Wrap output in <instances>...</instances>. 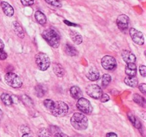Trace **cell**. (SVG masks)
Here are the masks:
<instances>
[{
	"mask_svg": "<svg viewBox=\"0 0 146 137\" xmlns=\"http://www.w3.org/2000/svg\"><path fill=\"white\" fill-rule=\"evenodd\" d=\"M71 124L75 129L85 130L88 125L87 117L81 113H75L71 118Z\"/></svg>",
	"mask_w": 146,
	"mask_h": 137,
	"instance_id": "6da1fadb",
	"label": "cell"
},
{
	"mask_svg": "<svg viewBox=\"0 0 146 137\" xmlns=\"http://www.w3.org/2000/svg\"><path fill=\"white\" fill-rule=\"evenodd\" d=\"M44 39L54 48H57L60 44V36L55 30L52 29L44 30L42 33Z\"/></svg>",
	"mask_w": 146,
	"mask_h": 137,
	"instance_id": "7a4b0ae2",
	"label": "cell"
},
{
	"mask_svg": "<svg viewBox=\"0 0 146 137\" xmlns=\"http://www.w3.org/2000/svg\"><path fill=\"white\" fill-rule=\"evenodd\" d=\"M50 111L55 116L63 117L68 114V106L64 101H57L54 102V107Z\"/></svg>",
	"mask_w": 146,
	"mask_h": 137,
	"instance_id": "3957f363",
	"label": "cell"
},
{
	"mask_svg": "<svg viewBox=\"0 0 146 137\" xmlns=\"http://www.w3.org/2000/svg\"><path fill=\"white\" fill-rule=\"evenodd\" d=\"M35 61L37 67L41 71H46L49 67L51 61L46 54L44 53H38L35 56Z\"/></svg>",
	"mask_w": 146,
	"mask_h": 137,
	"instance_id": "277c9868",
	"label": "cell"
},
{
	"mask_svg": "<svg viewBox=\"0 0 146 137\" xmlns=\"http://www.w3.org/2000/svg\"><path fill=\"white\" fill-rule=\"evenodd\" d=\"M4 78L6 83L12 88H20L22 86V80L15 73L8 72L4 76Z\"/></svg>",
	"mask_w": 146,
	"mask_h": 137,
	"instance_id": "5b68a950",
	"label": "cell"
},
{
	"mask_svg": "<svg viewBox=\"0 0 146 137\" xmlns=\"http://www.w3.org/2000/svg\"><path fill=\"white\" fill-rule=\"evenodd\" d=\"M76 107L81 112L86 114H91L93 111V107L90 101L85 98H81L78 100Z\"/></svg>",
	"mask_w": 146,
	"mask_h": 137,
	"instance_id": "8992f818",
	"label": "cell"
},
{
	"mask_svg": "<svg viewBox=\"0 0 146 137\" xmlns=\"http://www.w3.org/2000/svg\"><path fill=\"white\" fill-rule=\"evenodd\" d=\"M101 64L102 67L108 71L114 70L117 67V62L115 58L111 56L106 55L104 56L101 59Z\"/></svg>",
	"mask_w": 146,
	"mask_h": 137,
	"instance_id": "52a82bcc",
	"label": "cell"
},
{
	"mask_svg": "<svg viewBox=\"0 0 146 137\" xmlns=\"http://www.w3.org/2000/svg\"><path fill=\"white\" fill-rule=\"evenodd\" d=\"M86 93L91 98L98 99L101 98V95L103 94L102 89L99 86L96 84H91L86 87Z\"/></svg>",
	"mask_w": 146,
	"mask_h": 137,
	"instance_id": "ba28073f",
	"label": "cell"
},
{
	"mask_svg": "<svg viewBox=\"0 0 146 137\" xmlns=\"http://www.w3.org/2000/svg\"><path fill=\"white\" fill-rule=\"evenodd\" d=\"M129 33L133 41L135 44H138V45H143L144 44L145 39H144V36L142 32L135 28H131L129 30Z\"/></svg>",
	"mask_w": 146,
	"mask_h": 137,
	"instance_id": "9c48e42d",
	"label": "cell"
},
{
	"mask_svg": "<svg viewBox=\"0 0 146 137\" xmlns=\"http://www.w3.org/2000/svg\"><path fill=\"white\" fill-rule=\"evenodd\" d=\"M130 20L128 16L125 14H121V15L118 16L116 20V24L118 28L121 30H125L128 29V25H129Z\"/></svg>",
	"mask_w": 146,
	"mask_h": 137,
	"instance_id": "30bf717a",
	"label": "cell"
},
{
	"mask_svg": "<svg viewBox=\"0 0 146 137\" xmlns=\"http://www.w3.org/2000/svg\"><path fill=\"white\" fill-rule=\"evenodd\" d=\"M122 59L125 63L127 64H131V63H135L136 61V57L133 53L128 50H123L122 51Z\"/></svg>",
	"mask_w": 146,
	"mask_h": 137,
	"instance_id": "8fae6325",
	"label": "cell"
},
{
	"mask_svg": "<svg viewBox=\"0 0 146 137\" xmlns=\"http://www.w3.org/2000/svg\"><path fill=\"white\" fill-rule=\"evenodd\" d=\"M87 78L92 81H97L100 77L99 71L96 67H91L88 69L86 74Z\"/></svg>",
	"mask_w": 146,
	"mask_h": 137,
	"instance_id": "7c38bea8",
	"label": "cell"
},
{
	"mask_svg": "<svg viewBox=\"0 0 146 137\" xmlns=\"http://www.w3.org/2000/svg\"><path fill=\"white\" fill-rule=\"evenodd\" d=\"M1 7L3 11L4 14L7 16V17H12L14 14V10L13 7L10 5L9 3L6 2V1H1Z\"/></svg>",
	"mask_w": 146,
	"mask_h": 137,
	"instance_id": "4fadbf2b",
	"label": "cell"
},
{
	"mask_svg": "<svg viewBox=\"0 0 146 137\" xmlns=\"http://www.w3.org/2000/svg\"><path fill=\"white\" fill-rule=\"evenodd\" d=\"M70 94L74 99L78 100L79 98H82L83 93L81 91V88L77 86H74L70 88Z\"/></svg>",
	"mask_w": 146,
	"mask_h": 137,
	"instance_id": "5bb4252c",
	"label": "cell"
},
{
	"mask_svg": "<svg viewBox=\"0 0 146 137\" xmlns=\"http://www.w3.org/2000/svg\"><path fill=\"white\" fill-rule=\"evenodd\" d=\"M137 72V67L135 63L127 64L125 67V74L128 76H135Z\"/></svg>",
	"mask_w": 146,
	"mask_h": 137,
	"instance_id": "9a60e30c",
	"label": "cell"
},
{
	"mask_svg": "<svg viewBox=\"0 0 146 137\" xmlns=\"http://www.w3.org/2000/svg\"><path fill=\"white\" fill-rule=\"evenodd\" d=\"M53 71L55 73L56 75L58 77H63L66 73L64 67L61 64H57V63L53 64Z\"/></svg>",
	"mask_w": 146,
	"mask_h": 137,
	"instance_id": "2e32d148",
	"label": "cell"
},
{
	"mask_svg": "<svg viewBox=\"0 0 146 137\" xmlns=\"http://www.w3.org/2000/svg\"><path fill=\"white\" fill-rule=\"evenodd\" d=\"M64 50L66 54L67 55L70 56V57H75V56L78 55V51H77V50L76 49L75 47L71 46V44H65L64 47Z\"/></svg>",
	"mask_w": 146,
	"mask_h": 137,
	"instance_id": "e0dca14e",
	"label": "cell"
},
{
	"mask_svg": "<svg viewBox=\"0 0 146 137\" xmlns=\"http://www.w3.org/2000/svg\"><path fill=\"white\" fill-rule=\"evenodd\" d=\"M70 37L74 43L77 45H79L82 43L83 38L81 34L76 31H71L70 32Z\"/></svg>",
	"mask_w": 146,
	"mask_h": 137,
	"instance_id": "ac0fdd59",
	"label": "cell"
},
{
	"mask_svg": "<svg viewBox=\"0 0 146 137\" xmlns=\"http://www.w3.org/2000/svg\"><path fill=\"white\" fill-rule=\"evenodd\" d=\"M13 29H14V32L17 34V35L18 36L19 38L21 39L24 38V30H23L22 27H21V25H20L17 21H14V22H13Z\"/></svg>",
	"mask_w": 146,
	"mask_h": 137,
	"instance_id": "d6986e66",
	"label": "cell"
},
{
	"mask_svg": "<svg viewBox=\"0 0 146 137\" xmlns=\"http://www.w3.org/2000/svg\"><path fill=\"white\" fill-rule=\"evenodd\" d=\"M125 84L131 87H136L138 84V80L135 76H126L124 80Z\"/></svg>",
	"mask_w": 146,
	"mask_h": 137,
	"instance_id": "ffe728a7",
	"label": "cell"
},
{
	"mask_svg": "<svg viewBox=\"0 0 146 137\" xmlns=\"http://www.w3.org/2000/svg\"><path fill=\"white\" fill-rule=\"evenodd\" d=\"M35 18L36 20L38 21V23L41 25H44L46 22V17L44 13L41 12V11H36L35 13Z\"/></svg>",
	"mask_w": 146,
	"mask_h": 137,
	"instance_id": "44dd1931",
	"label": "cell"
},
{
	"mask_svg": "<svg viewBox=\"0 0 146 137\" xmlns=\"http://www.w3.org/2000/svg\"><path fill=\"white\" fill-rule=\"evenodd\" d=\"M46 88L44 86L40 85V84H38V85L36 86L35 87V94L36 96H38V98H41V97L44 96L45 95L46 93Z\"/></svg>",
	"mask_w": 146,
	"mask_h": 137,
	"instance_id": "7402d4cb",
	"label": "cell"
},
{
	"mask_svg": "<svg viewBox=\"0 0 146 137\" xmlns=\"http://www.w3.org/2000/svg\"><path fill=\"white\" fill-rule=\"evenodd\" d=\"M1 99L2 102L5 104L6 106H10L13 104L12 98L9 94H2L1 96Z\"/></svg>",
	"mask_w": 146,
	"mask_h": 137,
	"instance_id": "603a6c76",
	"label": "cell"
},
{
	"mask_svg": "<svg viewBox=\"0 0 146 137\" xmlns=\"http://www.w3.org/2000/svg\"><path fill=\"white\" fill-rule=\"evenodd\" d=\"M133 101L135 103L138 104V105L141 106H143L145 104V100L144 98V97L141 96L139 94H134L133 95Z\"/></svg>",
	"mask_w": 146,
	"mask_h": 137,
	"instance_id": "cb8c5ba5",
	"label": "cell"
},
{
	"mask_svg": "<svg viewBox=\"0 0 146 137\" xmlns=\"http://www.w3.org/2000/svg\"><path fill=\"white\" fill-rule=\"evenodd\" d=\"M38 137H51V134L48 129L46 128H41L38 131Z\"/></svg>",
	"mask_w": 146,
	"mask_h": 137,
	"instance_id": "d4e9b609",
	"label": "cell"
},
{
	"mask_svg": "<svg viewBox=\"0 0 146 137\" xmlns=\"http://www.w3.org/2000/svg\"><path fill=\"white\" fill-rule=\"evenodd\" d=\"M128 117H129L130 121H131V123L133 124L134 126L136 127V128H140V127H141V122H140L139 120H138V118L135 116L132 115V114H128Z\"/></svg>",
	"mask_w": 146,
	"mask_h": 137,
	"instance_id": "484cf974",
	"label": "cell"
},
{
	"mask_svg": "<svg viewBox=\"0 0 146 137\" xmlns=\"http://www.w3.org/2000/svg\"><path fill=\"white\" fill-rule=\"evenodd\" d=\"M111 81V76L108 74H104V76H103L102 77V82H101V84H102L103 86L106 87L110 84Z\"/></svg>",
	"mask_w": 146,
	"mask_h": 137,
	"instance_id": "4316f807",
	"label": "cell"
},
{
	"mask_svg": "<svg viewBox=\"0 0 146 137\" xmlns=\"http://www.w3.org/2000/svg\"><path fill=\"white\" fill-rule=\"evenodd\" d=\"M54 102H55V101H52V100L51 99H46L44 101V105L47 109L51 111V110L53 108V107H54Z\"/></svg>",
	"mask_w": 146,
	"mask_h": 137,
	"instance_id": "83f0119b",
	"label": "cell"
},
{
	"mask_svg": "<svg viewBox=\"0 0 146 137\" xmlns=\"http://www.w3.org/2000/svg\"><path fill=\"white\" fill-rule=\"evenodd\" d=\"M45 1L50 5L56 7H61V6H62L61 3L58 0H45Z\"/></svg>",
	"mask_w": 146,
	"mask_h": 137,
	"instance_id": "f1b7e54d",
	"label": "cell"
},
{
	"mask_svg": "<svg viewBox=\"0 0 146 137\" xmlns=\"http://www.w3.org/2000/svg\"><path fill=\"white\" fill-rule=\"evenodd\" d=\"M22 100H23V101L25 103V104H27V106H32L33 105L32 100H31V98L28 96H26V95L23 96Z\"/></svg>",
	"mask_w": 146,
	"mask_h": 137,
	"instance_id": "f546056e",
	"label": "cell"
},
{
	"mask_svg": "<svg viewBox=\"0 0 146 137\" xmlns=\"http://www.w3.org/2000/svg\"><path fill=\"white\" fill-rule=\"evenodd\" d=\"M100 100H101V101L102 103H106V102H107L108 101H109L110 97L108 94H103L102 95H101V98H100Z\"/></svg>",
	"mask_w": 146,
	"mask_h": 137,
	"instance_id": "4dcf8cb0",
	"label": "cell"
},
{
	"mask_svg": "<svg viewBox=\"0 0 146 137\" xmlns=\"http://www.w3.org/2000/svg\"><path fill=\"white\" fill-rule=\"evenodd\" d=\"M21 2L24 6H31L34 4V0H21Z\"/></svg>",
	"mask_w": 146,
	"mask_h": 137,
	"instance_id": "1f68e13d",
	"label": "cell"
},
{
	"mask_svg": "<svg viewBox=\"0 0 146 137\" xmlns=\"http://www.w3.org/2000/svg\"><path fill=\"white\" fill-rule=\"evenodd\" d=\"M20 130H21V132L24 133V134H29L30 129L25 125H23L20 127Z\"/></svg>",
	"mask_w": 146,
	"mask_h": 137,
	"instance_id": "d6a6232c",
	"label": "cell"
},
{
	"mask_svg": "<svg viewBox=\"0 0 146 137\" xmlns=\"http://www.w3.org/2000/svg\"><path fill=\"white\" fill-rule=\"evenodd\" d=\"M140 73L143 77H145L146 76V67L144 65H141L139 68Z\"/></svg>",
	"mask_w": 146,
	"mask_h": 137,
	"instance_id": "836d02e7",
	"label": "cell"
},
{
	"mask_svg": "<svg viewBox=\"0 0 146 137\" xmlns=\"http://www.w3.org/2000/svg\"><path fill=\"white\" fill-rule=\"evenodd\" d=\"M7 58V54L3 49L0 50V60H4Z\"/></svg>",
	"mask_w": 146,
	"mask_h": 137,
	"instance_id": "e575fe53",
	"label": "cell"
},
{
	"mask_svg": "<svg viewBox=\"0 0 146 137\" xmlns=\"http://www.w3.org/2000/svg\"><path fill=\"white\" fill-rule=\"evenodd\" d=\"M140 91L143 93V94H145L146 93V84H141L138 86Z\"/></svg>",
	"mask_w": 146,
	"mask_h": 137,
	"instance_id": "d590c367",
	"label": "cell"
},
{
	"mask_svg": "<svg viewBox=\"0 0 146 137\" xmlns=\"http://www.w3.org/2000/svg\"><path fill=\"white\" fill-rule=\"evenodd\" d=\"M54 137H69V136H68V135H66V134H64V133L58 132V133H56V134L54 135Z\"/></svg>",
	"mask_w": 146,
	"mask_h": 137,
	"instance_id": "8d00e7d4",
	"label": "cell"
},
{
	"mask_svg": "<svg viewBox=\"0 0 146 137\" xmlns=\"http://www.w3.org/2000/svg\"><path fill=\"white\" fill-rule=\"evenodd\" d=\"M106 137H118L116 134L113 132H111V133H108L106 134Z\"/></svg>",
	"mask_w": 146,
	"mask_h": 137,
	"instance_id": "74e56055",
	"label": "cell"
},
{
	"mask_svg": "<svg viewBox=\"0 0 146 137\" xmlns=\"http://www.w3.org/2000/svg\"><path fill=\"white\" fill-rule=\"evenodd\" d=\"M4 43H3V41L0 39V50L3 49H4Z\"/></svg>",
	"mask_w": 146,
	"mask_h": 137,
	"instance_id": "f35d334b",
	"label": "cell"
},
{
	"mask_svg": "<svg viewBox=\"0 0 146 137\" xmlns=\"http://www.w3.org/2000/svg\"><path fill=\"white\" fill-rule=\"evenodd\" d=\"M22 137H33V136L29 134H25L22 136Z\"/></svg>",
	"mask_w": 146,
	"mask_h": 137,
	"instance_id": "ab89813d",
	"label": "cell"
},
{
	"mask_svg": "<svg viewBox=\"0 0 146 137\" xmlns=\"http://www.w3.org/2000/svg\"><path fill=\"white\" fill-rule=\"evenodd\" d=\"M1 116H2V111H1V109H0V118L1 117Z\"/></svg>",
	"mask_w": 146,
	"mask_h": 137,
	"instance_id": "60d3db41",
	"label": "cell"
},
{
	"mask_svg": "<svg viewBox=\"0 0 146 137\" xmlns=\"http://www.w3.org/2000/svg\"><path fill=\"white\" fill-rule=\"evenodd\" d=\"M0 81H1V75H0Z\"/></svg>",
	"mask_w": 146,
	"mask_h": 137,
	"instance_id": "b9f144b4",
	"label": "cell"
}]
</instances>
